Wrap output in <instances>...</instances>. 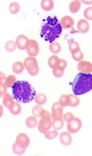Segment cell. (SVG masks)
<instances>
[{
    "mask_svg": "<svg viewBox=\"0 0 92 156\" xmlns=\"http://www.w3.org/2000/svg\"><path fill=\"white\" fill-rule=\"evenodd\" d=\"M12 89L14 99L17 102L28 103L35 99L36 95L35 90L28 81H17Z\"/></svg>",
    "mask_w": 92,
    "mask_h": 156,
    "instance_id": "cell-1",
    "label": "cell"
},
{
    "mask_svg": "<svg viewBox=\"0 0 92 156\" xmlns=\"http://www.w3.org/2000/svg\"><path fill=\"white\" fill-rule=\"evenodd\" d=\"M62 32V27L57 17L49 16L42 27L40 36L45 41L52 43L59 37Z\"/></svg>",
    "mask_w": 92,
    "mask_h": 156,
    "instance_id": "cell-2",
    "label": "cell"
},
{
    "mask_svg": "<svg viewBox=\"0 0 92 156\" xmlns=\"http://www.w3.org/2000/svg\"><path fill=\"white\" fill-rule=\"evenodd\" d=\"M74 95H82L92 90V75L79 73L75 76L72 84Z\"/></svg>",
    "mask_w": 92,
    "mask_h": 156,
    "instance_id": "cell-3",
    "label": "cell"
},
{
    "mask_svg": "<svg viewBox=\"0 0 92 156\" xmlns=\"http://www.w3.org/2000/svg\"><path fill=\"white\" fill-rule=\"evenodd\" d=\"M41 119L38 125V129L42 133L49 131L52 126V115L46 110L43 109L40 115Z\"/></svg>",
    "mask_w": 92,
    "mask_h": 156,
    "instance_id": "cell-4",
    "label": "cell"
},
{
    "mask_svg": "<svg viewBox=\"0 0 92 156\" xmlns=\"http://www.w3.org/2000/svg\"><path fill=\"white\" fill-rule=\"evenodd\" d=\"M24 68L27 70L30 76H35L39 72V67L38 61L35 58L29 56L26 58L24 61Z\"/></svg>",
    "mask_w": 92,
    "mask_h": 156,
    "instance_id": "cell-5",
    "label": "cell"
},
{
    "mask_svg": "<svg viewBox=\"0 0 92 156\" xmlns=\"http://www.w3.org/2000/svg\"><path fill=\"white\" fill-rule=\"evenodd\" d=\"M82 127V122L80 119L74 117L73 120L68 122L67 129L68 132L71 133H75L79 132Z\"/></svg>",
    "mask_w": 92,
    "mask_h": 156,
    "instance_id": "cell-6",
    "label": "cell"
},
{
    "mask_svg": "<svg viewBox=\"0 0 92 156\" xmlns=\"http://www.w3.org/2000/svg\"><path fill=\"white\" fill-rule=\"evenodd\" d=\"M28 55L31 57H35L39 54V48L38 42L34 40H30V44L27 49Z\"/></svg>",
    "mask_w": 92,
    "mask_h": 156,
    "instance_id": "cell-7",
    "label": "cell"
},
{
    "mask_svg": "<svg viewBox=\"0 0 92 156\" xmlns=\"http://www.w3.org/2000/svg\"><path fill=\"white\" fill-rule=\"evenodd\" d=\"M16 45L19 49L24 50L27 49L30 44V40L25 35L21 34L16 39Z\"/></svg>",
    "mask_w": 92,
    "mask_h": 156,
    "instance_id": "cell-8",
    "label": "cell"
},
{
    "mask_svg": "<svg viewBox=\"0 0 92 156\" xmlns=\"http://www.w3.org/2000/svg\"><path fill=\"white\" fill-rule=\"evenodd\" d=\"M77 69L82 73L90 74L92 72V64L89 61H81L78 63Z\"/></svg>",
    "mask_w": 92,
    "mask_h": 156,
    "instance_id": "cell-9",
    "label": "cell"
},
{
    "mask_svg": "<svg viewBox=\"0 0 92 156\" xmlns=\"http://www.w3.org/2000/svg\"><path fill=\"white\" fill-rule=\"evenodd\" d=\"M16 142L20 146L25 148H27L30 144V140L28 136L24 133H20L17 135Z\"/></svg>",
    "mask_w": 92,
    "mask_h": 156,
    "instance_id": "cell-10",
    "label": "cell"
},
{
    "mask_svg": "<svg viewBox=\"0 0 92 156\" xmlns=\"http://www.w3.org/2000/svg\"><path fill=\"white\" fill-rule=\"evenodd\" d=\"M63 107L59 104V102L54 103L52 107V118L62 117L63 115Z\"/></svg>",
    "mask_w": 92,
    "mask_h": 156,
    "instance_id": "cell-11",
    "label": "cell"
},
{
    "mask_svg": "<svg viewBox=\"0 0 92 156\" xmlns=\"http://www.w3.org/2000/svg\"><path fill=\"white\" fill-rule=\"evenodd\" d=\"M59 140L61 143L65 146L70 145L72 142V136L69 132L64 131L61 133Z\"/></svg>",
    "mask_w": 92,
    "mask_h": 156,
    "instance_id": "cell-12",
    "label": "cell"
},
{
    "mask_svg": "<svg viewBox=\"0 0 92 156\" xmlns=\"http://www.w3.org/2000/svg\"><path fill=\"white\" fill-rule=\"evenodd\" d=\"M60 23L63 28L68 29L74 25V21L71 16H66L61 18Z\"/></svg>",
    "mask_w": 92,
    "mask_h": 156,
    "instance_id": "cell-13",
    "label": "cell"
},
{
    "mask_svg": "<svg viewBox=\"0 0 92 156\" xmlns=\"http://www.w3.org/2000/svg\"><path fill=\"white\" fill-rule=\"evenodd\" d=\"M78 30L83 34L86 33L89 31L90 25L88 22L85 19H81L77 24Z\"/></svg>",
    "mask_w": 92,
    "mask_h": 156,
    "instance_id": "cell-14",
    "label": "cell"
},
{
    "mask_svg": "<svg viewBox=\"0 0 92 156\" xmlns=\"http://www.w3.org/2000/svg\"><path fill=\"white\" fill-rule=\"evenodd\" d=\"M60 58L56 55H52L48 60V65L50 67L53 69H57L60 65Z\"/></svg>",
    "mask_w": 92,
    "mask_h": 156,
    "instance_id": "cell-15",
    "label": "cell"
},
{
    "mask_svg": "<svg viewBox=\"0 0 92 156\" xmlns=\"http://www.w3.org/2000/svg\"><path fill=\"white\" fill-rule=\"evenodd\" d=\"M9 110L10 112L14 115H17L21 112L22 107L18 103L14 102L9 107Z\"/></svg>",
    "mask_w": 92,
    "mask_h": 156,
    "instance_id": "cell-16",
    "label": "cell"
},
{
    "mask_svg": "<svg viewBox=\"0 0 92 156\" xmlns=\"http://www.w3.org/2000/svg\"><path fill=\"white\" fill-rule=\"evenodd\" d=\"M64 125V120L62 117L57 118L53 119L52 126L54 130H59L62 129Z\"/></svg>",
    "mask_w": 92,
    "mask_h": 156,
    "instance_id": "cell-17",
    "label": "cell"
},
{
    "mask_svg": "<svg viewBox=\"0 0 92 156\" xmlns=\"http://www.w3.org/2000/svg\"><path fill=\"white\" fill-rule=\"evenodd\" d=\"M81 7V2L79 0L72 1L70 3L69 9L72 13H77Z\"/></svg>",
    "mask_w": 92,
    "mask_h": 156,
    "instance_id": "cell-18",
    "label": "cell"
},
{
    "mask_svg": "<svg viewBox=\"0 0 92 156\" xmlns=\"http://www.w3.org/2000/svg\"><path fill=\"white\" fill-rule=\"evenodd\" d=\"M24 64L20 61H16L13 65L12 70L16 74H20L23 72L24 70Z\"/></svg>",
    "mask_w": 92,
    "mask_h": 156,
    "instance_id": "cell-19",
    "label": "cell"
},
{
    "mask_svg": "<svg viewBox=\"0 0 92 156\" xmlns=\"http://www.w3.org/2000/svg\"><path fill=\"white\" fill-rule=\"evenodd\" d=\"M54 4L52 0H43L41 2V6L45 11H50L54 7Z\"/></svg>",
    "mask_w": 92,
    "mask_h": 156,
    "instance_id": "cell-20",
    "label": "cell"
},
{
    "mask_svg": "<svg viewBox=\"0 0 92 156\" xmlns=\"http://www.w3.org/2000/svg\"><path fill=\"white\" fill-rule=\"evenodd\" d=\"M47 98L44 94L38 93L35 98V101L38 105H42L46 103Z\"/></svg>",
    "mask_w": 92,
    "mask_h": 156,
    "instance_id": "cell-21",
    "label": "cell"
},
{
    "mask_svg": "<svg viewBox=\"0 0 92 156\" xmlns=\"http://www.w3.org/2000/svg\"><path fill=\"white\" fill-rule=\"evenodd\" d=\"M25 123L28 128L32 129L38 125V121L36 117L33 115L28 117L26 119Z\"/></svg>",
    "mask_w": 92,
    "mask_h": 156,
    "instance_id": "cell-22",
    "label": "cell"
},
{
    "mask_svg": "<svg viewBox=\"0 0 92 156\" xmlns=\"http://www.w3.org/2000/svg\"><path fill=\"white\" fill-rule=\"evenodd\" d=\"M69 50L72 54L79 52L80 50L79 43L75 40H71L69 43Z\"/></svg>",
    "mask_w": 92,
    "mask_h": 156,
    "instance_id": "cell-23",
    "label": "cell"
},
{
    "mask_svg": "<svg viewBox=\"0 0 92 156\" xmlns=\"http://www.w3.org/2000/svg\"><path fill=\"white\" fill-rule=\"evenodd\" d=\"M13 97L9 93H6L3 96V103L5 107L9 108L10 105L14 102Z\"/></svg>",
    "mask_w": 92,
    "mask_h": 156,
    "instance_id": "cell-24",
    "label": "cell"
},
{
    "mask_svg": "<svg viewBox=\"0 0 92 156\" xmlns=\"http://www.w3.org/2000/svg\"><path fill=\"white\" fill-rule=\"evenodd\" d=\"M20 9V5L17 2H12L9 5V10L12 14H16L19 12Z\"/></svg>",
    "mask_w": 92,
    "mask_h": 156,
    "instance_id": "cell-25",
    "label": "cell"
},
{
    "mask_svg": "<svg viewBox=\"0 0 92 156\" xmlns=\"http://www.w3.org/2000/svg\"><path fill=\"white\" fill-rule=\"evenodd\" d=\"M49 48L51 52L53 54H57L61 51V47L58 42H53L49 46Z\"/></svg>",
    "mask_w": 92,
    "mask_h": 156,
    "instance_id": "cell-26",
    "label": "cell"
},
{
    "mask_svg": "<svg viewBox=\"0 0 92 156\" xmlns=\"http://www.w3.org/2000/svg\"><path fill=\"white\" fill-rule=\"evenodd\" d=\"M16 81V76L13 75H10L6 77L4 83L8 87H11L13 86Z\"/></svg>",
    "mask_w": 92,
    "mask_h": 156,
    "instance_id": "cell-27",
    "label": "cell"
},
{
    "mask_svg": "<svg viewBox=\"0 0 92 156\" xmlns=\"http://www.w3.org/2000/svg\"><path fill=\"white\" fill-rule=\"evenodd\" d=\"M70 102V99L68 95L63 94L59 98V104L63 107L69 106Z\"/></svg>",
    "mask_w": 92,
    "mask_h": 156,
    "instance_id": "cell-28",
    "label": "cell"
},
{
    "mask_svg": "<svg viewBox=\"0 0 92 156\" xmlns=\"http://www.w3.org/2000/svg\"><path fill=\"white\" fill-rule=\"evenodd\" d=\"M16 42L13 40H9L6 42L5 48L6 51L8 52H12L14 51L16 49Z\"/></svg>",
    "mask_w": 92,
    "mask_h": 156,
    "instance_id": "cell-29",
    "label": "cell"
},
{
    "mask_svg": "<svg viewBox=\"0 0 92 156\" xmlns=\"http://www.w3.org/2000/svg\"><path fill=\"white\" fill-rule=\"evenodd\" d=\"M12 149L14 153L18 155L23 154L26 150L25 148L20 146L16 142H15L13 145Z\"/></svg>",
    "mask_w": 92,
    "mask_h": 156,
    "instance_id": "cell-30",
    "label": "cell"
},
{
    "mask_svg": "<svg viewBox=\"0 0 92 156\" xmlns=\"http://www.w3.org/2000/svg\"><path fill=\"white\" fill-rule=\"evenodd\" d=\"M68 96L70 99L69 106L73 107H77L80 103V99L77 96L73 94H70Z\"/></svg>",
    "mask_w": 92,
    "mask_h": 156,
    "instance_id": "cell-31",
    "label": "cell"
},
{
    "mask_svg": "<svg viewBox=\"0 0 92 156\" xmlns=\"http://www.w3.org/2000/svg\"><path fill=\"white\" fill-rule=\"evenodd\" d=\"M65 69L59 66L57 69H53L52 70V73L54 77L57 78H60L62 77L64 74Z\"/></svg>",
    "mask_w": 92,
    "mask_h": 156,
    "instance_id": "cell-32",
    "label": "cell"
},
{
    "mask_svg": "<svg viewBox=\"0 0 92 156\" xmlns=\"http://www.w3.org/2000/svg\"><path fill=\"white\" fill-rule=\"evenodd\" d=\"M43 108L39 105H36L32 109V114L36 117L40 116L41 113Z\"/></svg>",
    "mask_w": 92,
    "mask_h": 156,
    "instance_id": "cell-33",
    "label": "cell"
},
{
    "mask_svg": "<svg viewBox=\"0 0 92 156\" xmlns=\"http://www.w3.org/2000/svg\"><path fill=\"white\" fill-rule=\"evenodd\" d=\"M59 135V133L57 131V130H51L47 132L45 134V137L47 139L53 140L55 138Z\"/></svg>",
    "mask_w": 92,
    "mask_h": 156,
    "instance_id": "cell-34",
    "label": "cell"
},
{
    "mask_svg": "<svg viewBox=\"0 0 92 156\" xmlns=\"http://www.w3.org/2000/svg\"><path fill=\"white\" fill-rule=\"evenodd\" d=\"M83 15L86 19L92 20V7H89L85 9Z\"/></svg>",
    "mask_w": 92,
    "mask_h": 156,
    "instance_id": "cell-35",
    "label": "cell"
},
{
    "mask_svg": "<svg viewBox=\"0 0 92 156\" xmlns=\"http://www.w3.org/2000/svg\"><path fill=\"white\" fill-rule=\"evenodd\" d=\"M72 58L75 61H80L83 58L84 55L83 53L81 50L78 52L75 53V54H72Z\"/></svg>",
    "mask_w": 92,
    "mask_h": 156,
    "instance_id": "cell-36",
    "label": "cell"
},
{
    "mask_svg": "<svg viewBox=\"0 0 92 156\" xmlns=\"http://www.w3.org/2000/svg\"><path fill=\"white\" fill-rule=\"evenodd\" d=\"M62 117L64 121L67 122H70L74 118V115L71 112H68L65 113L63 115Z\"/></svg>",
    "mask_w": 92,
    "mask_h": 156,
    "instance_id": "cell-37",
    "label": "cell"
},
{
    "mask_svg": "<svg viewBox=\"0 0 92 156\" xmlns=\"http://www.w3.org/2000/svg\"><path fill=\"white\" fill-rule=\"evenodd\" d=\"M1 97L3 96L5 94L7 93V87L3 82H1Z\"/></svg>",
    "mask_w": 92,
    "mask_h": 156,
    "instance_id": "cell-38",
    "label": "cell"
},
{
    "mask_svg": "<svg viewBox=\"0 0 92 156\" xmlns=\"http://www.w3.org/2000/svg\"><path fill=\"white\" fill-rule=\"evenodd\" d=\"M67 63L66 61L64 59L60 58V65L59 66L61 67L64 69H66L67 66Z\"/></svg>",
    "mask_w": 92,
    "mask_h": 156,
    "instance_id": "cell-39",
    "label": "cell"
},
{
    "mask_svg": "<svg viewBox=\"0 0 92 156\" xmlns=\"http://www.w3.org/2000/svg\"><path fill=\"white\" fill-rule=\"evenodd\" d=\"M6 77L5 75L2 72H1V82H2V81L5 80Z\"/></svg>",
    "mask_w": 92,
    "mask_h": 156,
    "instance_id": "cell-40",
    "label": "cell"
}]
</instances>
